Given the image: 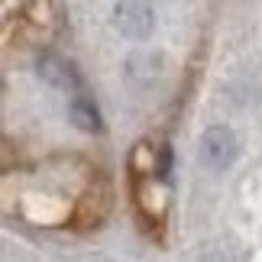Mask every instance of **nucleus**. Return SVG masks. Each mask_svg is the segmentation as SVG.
<instances>
[{
    "label": "nucleus",
    "mask_w": 262,
    "mask_h": 262,
    "mask_svg": "<svg viewBox=\"0 0 262 262\" xmlns=\"http://www.w3.org/2000/svg\"><path fill=\"white\" fill-rule=\"evenodd\" d=\"M236 152H239V143H236V133L230 126L204 129V136L198 143V159L207 172H227L236 162Z\"/></svg>",
    "instance_id": "obj_1"
},
{
    "label": "nucleus",
    "mask_w": 262,
    "mask_h": 262,
    "mask_svg": "<svg viewBox=\"0 0 262 262\" xmlns=\"http://www.w3.org/2000/svg\"><path fill=\"white\" fill-rule=\"evenodd\" d=\"M39 75H42L49 84H55V88H72V84H78L72 65H65L55 52H42V55H39Z\"/></svg>",
    "instance_id": "obj_3"
},
{
    "label": "nucleus",
    "mask_w": 262,
    "mask_h": 262,
    "mask_svg": "<svg viewBox=\"0 0 262 262\" xmlns=\"http://www.w3.org/2000/svg\"><path fill=\"white\" fill-rule=\"evenodd\" d=\"M68 117H72V123L78 129H84V133H97V129H100V114H97V107L91 104L84 94L72 97V104H68Z\"/></svg>",
    "instance_id": "obj_4"
},
{
    "label": "nucleus",
    "mask_w": 262,
    "mask_h": 262,
    "mask_svg": "<svg viewBox=\"0 0 262 262\" xmlns=\"http://www.w3.org/2000/svg\"><path fill=\"white\" fill-rule=\"evenodd\" d=\"M152 172H156L159 181L168 178V172H172V149H168V146L159 149V159H156V168H152Z\"/></svg>",
    "instance_id": "obj_5"
},
{
    "label": "nucleus",
    "mask_w": 262,
    "mask_h": 262,
    "mask_svg": "<svg viewBox=\"0 0 262 262\" xmlns=\"http://www.w3.org/2000/svg\"><path fill=\"white\" fill-rule=\"evenodd\" d=\"M204 262H214V253H210V249L204 253ZM220 262H224V253H220Z\"/></svg>",
    "instance_id": "obj_6"
},
{
    "label": "nucleus",
    "mask_w": 262,
    "mask_h": 262,
    "mask_svg": "<svg viewBox=\"0 0 262 262\" xmlns=\"http://www.w3.org/2000/svg\"><path fill=\"white\" fill-rule=\"evenodd\" d=\"M114 26L126 39H146L156 26V10H152L149 0H117Z\"/></svg>",
    "instance_id": "obj_2"
}]
</instances>
